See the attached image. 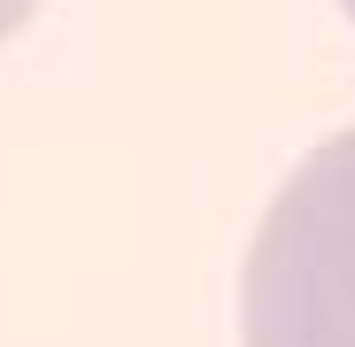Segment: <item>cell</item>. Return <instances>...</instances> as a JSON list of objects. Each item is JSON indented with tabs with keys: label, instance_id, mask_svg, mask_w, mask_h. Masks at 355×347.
Returning a JSON list of instances; mask_svg holds the SVG:
<instances>
[{
	"label": "cell",
	"instance_id": "7a4b0ae2",
	"mask_svg": "<svg viewBox=\"0 0 355 347\" xmlns=\"http://www.w3.org/2000/svg\"><path fill=\"white\" fill-rule=\"evenodd\" d=\"M31 8H39V0H0V39L24 31V24H31Z\"/></svg>",
	"mask_w": 355,
	"mask_h": 347
},
{
	"label": "cell",
	"instance_id": "3957f363",
	"mask_svg": "<svg viewBox=\"0 0 355 347\" xmlns=\"http://www.w3.org/2000/svg\"><path fill=\"white\" fill-rule=\"evenodd\" d=\"M340 8H347V16H355V0H340Z\"/></svg>",
	"mask_w": 355,
	"mask_h": 347
},
{
	"label": "cell",
	"instance_id": "6da1fadb",
	"mask_svg": "<svg viewBox=\"0 0 355 347\" xmlns=\"http://www.w3.org/2000/svg\"><path fill=\"white\" fill-rule=\"evenodd\" d=\"M248 347H355V132H332L263 208L240 278Z\"/></svg>",
	"mask_w": 355,
	"mask_h": 347
}]
</instances>
